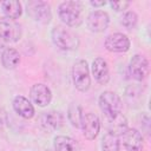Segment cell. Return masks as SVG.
<instances>
[{
    "mask_svg": "<svg viewBox=\"0 0 151 151\" xmlns=\"http://www.w3.org/2000/svg\"><path fill=\"white\" fill-rule=\"evenodd\" d=\"M83 9L84 5L80 1H64L58 7V15L65 25L78 27L83 22Z\"/></svg>",
    "mask_w": 151,
    "mask_h": 151,
    "instance_id": "6da1fadb",
    "label": "cell"
},
{
    "mask_svg": "<svg viewBox=\"0 0 151 151\" xmlns=\"http://www.w3.org/2000/svg\"><path fill=\"white\" fill-rule=\"evenodd\" d=\"M53 44L64 51H73L79 46L78 37L68 28L63 26H55L51 32Z\"/></svg>",
    "mask_w": 151,
    "mask_h": 151,
    "instance_id": "7a4b0ae2",
    "label": "cell"
},
{
    "mask_svg": "<svg viewBox=\"0 0 151 151\" xmlns=\"http://www.w3.org/2000/svg\"><path fill=\"white\" fill-rule=\"evenodd\" d=\"M98 104L101 112L105 114L107 119L113 118L119 113H122V107H123L122 100L119 96L112 91H104L99 96Z\"/></svg>",
    "mask_w": 151,
    "mask_h": 151,
    "instance_id": "3957f363",
    "label": "cell"
},
{
    "mask_svg": "<svg viewBox=\"0 0 151 151\" xmlns=\"http://www.w3.org/2000/svg\"><path fill=\"white\" fill-rule=\"evenodd\" d=\"M72 79L74 87L80 92H86L91 86V77L88 64L84 59H79L73 64Z\"/></svg>",
    "mask_w": 151,
    "mask_h": 151,
    "instance_id": "277c9868",
    "label": "cell"
},
{
    "mask_svg": "<svg viewBox=\"0 0 151 151\" xmlns=\"http://www.w3.org/2000/svg\"><path fill=\"white\" fill-rule=\"evenodd\" d=\"M27 13L28 15L34 20L40 24H48L52 19V13H51V7L46 1L41 0H32L26 4Z\"/></svg>",
    "mask_w": 151,
    "mask_h": 151,
    "instance_id": "5b68a950",
    "label": "cell"
},
{
    "mask_svg": "<svg viewBox=\"0 0 151 151\" xmlns=\"http://www.w3.org/2000/svg\"><path fill=\"white\" fill-rule=\"evenodd\" d=\"M21 26L12 19H0V39L7 42H17L21 38Z\"/></svg>",
    "mask_w": 151,
    "mask_h": 151,
    "instance_id": "8992f818",
    "label": "cell"
},
{
    "mask_svg": "<svg viewBox=\"0 0 151 151\" xmlns=\"http://www.w3.org/2000/svg\"><path fill=\"white\" fill-rule=\"evenodd\" d=\"M109 24H110L109 14L104 11H100V9L91 12L86 19L87 28L92 32H96V33L104 32L109 27Z\"/></svg>",
    "mask_w": 151,
    "mask_h": 151,
    "instance_id": "52a82bcc",
    "label": "cell"
},
{
    "mask_svg": "<svg viewBox=\"0 0 151 151\" xmlns=\"http://www.w3.org/2000/svg\"><path fill=\"white\" fill-rule=\"evenodd\" d=\"M104 45H105V48L110 52L123 53L129 51L130 39L127 38V35L123 33H112L106 37Z\"/></svg>",
    "mask_w": 151,
    "mask_h": 151,
    "instance_id": "ba28073f",
    "label": "cell"
},
{
    "mask_svg": "<svg viewBox=\"0 0 151 151\" xmlns=\"http://www.w3.org/2000/svg\"><path fill=\"white\" fill-rule=\"evenodd\" d=\"M80 129L83 130V134L86 139L93 140L100 131V120L94 113H84Z\"/></svg>",
    "mask_w": 151,
    "mask_h": 151,
    "instance_id": "9c48e42d",
    "label": "cell"
},
{
    "mask_svg": "<svg viewBox=\"0 0 151 151\" xmlns=\"http://www.w3.org/2000/svg\"><path fill=\"white\" fill-rule=\"evenodd\" d=\"M130 73L133 79L142 81L149 74V61L142 54H134L130 60Z\"/></svg>",
    "mask_w": 151,
    "mask_h": 151,
    "instance_id": "30bf717a",
    "label": "cell"
},
{
    "mask_svg": "<svg viewBox=\"0 0 151 151\" xmlns=\"http://www.w3.org/2000/svg\"><path fill=\"white\" fill-rule=\"evenodd\" d=\"M29 97L34 104H37L40 107L47 106L52 100V92L50 87L45 84L38 83L34 84L29 90Z\"/></svg>",
    "mask_w": 151,
    "mask_h": 151,
    "instance_id": "8fae6325",
    "label": "cell"
},
{
    "mask_svg": "<svg viewBox=\"0 0 151 151\" xmlns=\"http://www.w3.org/2000/svg\"><path fill=\"white\" fill-rule=\"evenodd\" d=\"M123 145L126 151H142L143 150V137L137 129L127 127V130L120 136Z\"/></svg>",
    "mask_w": 151,
    "mask_h": 151,
    "instance_id": "7c38bea8",
    "label": "cell"
},
{
    "mask_svg": "<svg viewBox=\"0 0 151 151\" xmlns=\"http://www.w3.org/2000/svg\"><path fill=\"white\" fill-rule=\"evenodd\" d=\"M92 74L99 84L106 85L109 83V80H110L109 66H107V63L103 58L98 57L93 60V63H92Z\"/></svg>",
    "mask_w": 151,
    "mask_h": 151,
    "instance_id": "4fadbf2b",
    "label": "cell"
},
{
    "mask_svg": "<svg viewBox=\"0 0 151 151\" xmlns=\"http://www.w3.org/2000/svg\"><path fill=\"white\" fill-rule=\"evenodd\" d=\"M64 122V117L58 111H50L40 116V125L47 131L58 130Z\"/></svg>",
    "mask_w": 151,
    "mask_h": 151,
    "instance_id": "5bb4252c",
    "label": "cell"
},
{
    "mask_svg": "<svg viewBox=\"0 0 151 151\" xmlns=\"http://www.w3.org/2000/svg\"><path fill=\"white\" fill-rule=\"evenodd\" d=\"M13 109L20 117L25 119H31L34 116V107L32 103L24 96H17L13 99Z\"/></svg>",
    "mask_w": 151,
    "mask_h": 151,
    "instance_id": "9a60e30c",
    "label": "cell"
},
{
    "mask_svg": "<svg viewBox=\"0 0 151 151\" xmlns=\"http://www.w3.org/2000/svg\"><path fill=\"white\" fill-rule=\"evenodd\" d=\"M107 130H109V133L120 137L127 130L126 117L124 114L119 113L118 116H116L113 118H109L107 119Z\"/></svg>",
    "mask_w": 151,
    "mask_h": 151,
    "instance_id": "2e32d148",
    "label": "cell"
},
{
    "mask_svg": "<svg viewBox=\"0 0 151 151\" xmlns=\"http://www.w3.org/2000/svg\"><path fill=\"white\" fill-rule=\"evenodd\" d=\"M1 64L6 70H14L20 64V54L15 48L7 47L1 53Z\"/></svg>",
    "mask_w": 151,
    "mask_h": 151,
    "instance_id": "e0dca14e",
    "label": "cell"
},
{
    "mask_svg": "<svg viewBox=\"0 0 151 151\" xmlns=\"http://www.w3.org/2000/svg\"><path fill=\"white\" fill-rule=\"evenodd\" d=\"M53 145L55 151H79L80 149L78 142L67 136H57Z\"/></svg>",
    "mask_w": 151,
    "mask_h": 151,
    "instance_id": "ac0fdd59",
    "label": "cell"
},
{
    "mask_svg": "<svg viewBox=\"0 0 151 151\" xmlns=\"http://www.w3.org/2000/svg\"><path fill=\"white\" fill-rule=\"evenodd\" d=\"M1 8L4 14L6 15V18L15 20L18 18H20L21 13H22V7L20 1L18 0H7L1 2Z\"/></svg>",
    "mask_w": 151,
    "mask_h": 151,
    "instance_id": "d6986e66",
    "label": "cell"
},
{
    "mask_svg": "<svg viewBox=\"0 0 151 151\" xmlns=\"http://www.w3.org/2000/svg\"><path fill=\"white\" fill-rule=\"evenodd\" d=\"M83 110H81V106L77 103H72L70 106H68V111H67V117H68V120L71 123V125L76 129H80L81 126V120H83Z\"/></svg>",
    "mask_w": 151,
    "mask_h": 151,
    "instance_id": "ffe728a7",
    "label": "cell"
},
{
    "mask_svg": "<svg viewBox=\"0 0 151 151\" xmlns=\"http://www.w3.org/2000/svg\"><path fill=\"white\" fill-rule=\"evenodd\" d=\"M103 151H119V137L112 133H106L101 143Z\"/></svg>",
    "mask_w": 151,
    "mask_h": 151,
    "instance_id": "44dd1931",
    "label": "cell"
},
{
    "mask_svg": "<svg viewBox=\"0 0 151 151\" xmlns=\"http://www.w3.org/2000/svg\"><path fill=\"white\" fill-rule=\"evenodd\" d=\"M137 22H138V15L133 11H127L122 17V25L124 27H126L127 29L134 28Z\"/></svg>",
    "mask_w": 151,
    "mask_h": 151,
    "instance_id": "7402d4cb",
    "label": "cell"
},
{
    "mask_svg": "<svg viewBox=\"0 0 151 151\" xmlns=\"http://www.w3.org/2000/svg\"><path fill=\"white\" fill-rule=\"evenodd\" d=\"M110 6L117 12H123L130 6V1H111Z\"/></svg>",
    "mask_w": 151,
    "mask_h": 151,
    "instance_id": "603a6c76",
    "label": "cell"
},
{
    "mask_svg": "<svg viewBox=\"0 0 151 151\" xmlns=\"http://www.w3.org/2000/svg\"><path fill=\"white\" fill-rule=\"evenodd\" d=\"M90 4L93 7H101V6H105L106 5V1H90Z\"/></svg>",
    "mask_w": 151,
    "mask_h": 151,
    "instance_id": "cb8c5ba5",
    "label": "cell"
},
{
    "mask_svg": "<svg viewBox=\"0 0 151 151\" xmlns=\"http://www.w3.org/2000/svg\"><path fill=\"white\" fill-rule=\"evenodd\" d=\"M5 119H6V114H5V112L2 110H0V126L5 123Z\"/></svg>",
    "mask_w": 151,
    "mask_h": 151,
    "instance_id": "d4e9b609",
    "label": "cell"
},
{
    "mask_svg": "<svg viewBox=\"0 0 151 151\" xmlns=\"http://www.w3.org/2000/svg\"><path fill=\"white\" fill-rule=\"evenodd\" d=\"M6 48H7V47H6V45H5V41H4L2 39H0V53H2Z\"/></svg>",
    "mask_w": 151,
    "mask_h": 151,
    "instance_id": "484cf974",
    "label": "cell"
}]
</instances>
